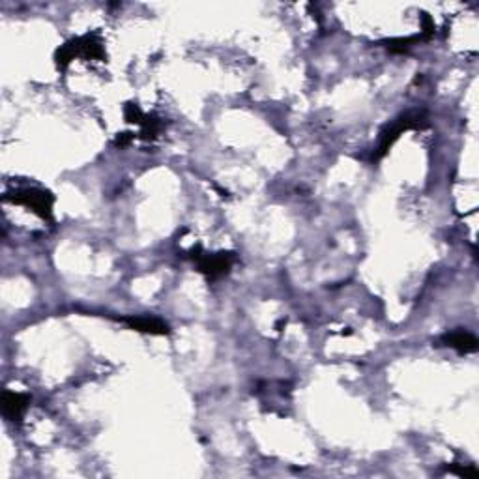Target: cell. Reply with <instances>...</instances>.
I'll return each instance as SVG.
<instances>
[{"label":"cell","instance_id":"obj_1","mask_svg":"<svg viewBox=\"0 0 479 479\" xmlns=\"http://www.w3.org/2000/svg\"><path fill=\"white\" fill-rule=\"evenodd\" d=\"M425 113L423 111H417V113H406L403 114L401 118H397L395 122H391L382 133H380V143H378L377 154H375V160H380L384 155L388 154V150L391 148V144L399 139V135L406 130H412V127H422L425 126Z\"/></svg>","mask_w":479,"mask_h":479},{"label":"cell","instance_id":"obj_2","mask_svg":"<svg viewBox=\"0 0 479 479\" xmlns=\"http://www.w3.org/2000/svg\"><path fill=\"white\" fill-rule=\"evenodd\" d=\"M4 200H12L15 204L27 206L30 210L38 214L41 219H47L51 221L53 219V204H55V197H53L49 191H43V189H19L15 193H10L4 197Z\"/></svg>","mask_w":479,"mask_h":479},{"label":"cell","instance_id":"obj_3","mask_svg":"<svg viewBox=\"0 0 479 479\" xmlns=\"http://www.w3.org/2000/svg\"><path fill=\"white\" fill-rule=\"evenodd\" d=\"M193 255L195 263L199 266L200 274H204L208 279H219L223 275H227L236 263V255L234 253H216V255H206L200 253V247H195Z\"/></svg>","mask_w":479,"mask_h":479},{"label":"cell","instance_id":"obj_4","mask_svg":"<svg viewBox=\"0 0 479 479\" xmlns=\"http://www.w3.org/2000/svg\"><path fill=\"white\" fill-rule=\"evenodd\" d=\"M30 405V397L25 394H13V391H4L2 394V414L10 422H19L25 416V412Z\"/></svg>","mask_w":479,"mask_h":479},{"label":"cell","instance_id":"obj_5","mask_svg":"<svg viewBox=\"0 0 479 479\" xmlns=\"http://www.w3.org/2000/svg\"><path fill=\"white\" fill-rule=\"evenodd\" d=\"M130 328L143 333H152V335H167L169 333V326L163 320L155 319V317H127L122 319Z\"/></svg>","mask_w":479,"mask_h":479},{"label":"cell","instance_id":"obj_6","mask_svg":"<svg viewBox=\"0 0 479 479\" xmlns=\"http://www.w3.org/2000/svg\"><path fill=\"white\" fill-rule=\"evenodd\" d=\"M442 342H444L445 347L455 348V350H459L461 354L475 352L479 345L478 339H475L472 333H468V331L462 330H455L450 331V333H445V335L442 337Z\"/></svg>","mask_w":479,"mask_h":479},{"label":"cell","instance_id":"obj_7","mask_svg":"<svg viewBox=\"0 0 479 479\" xmlns=\"http://www.w3.org/2000/svg\"><path fill=\"white\" fill-rule=\"evenodd\" d=\"M141 126H143V132H141L143 139H154L160 135L161 127H163V120L152 114V116H146V118H144V122Z\"/></svg>","mask_w":479,"mask_h":479},{"label":"cell","instance_id":"obj_8","mask_svg":"<svg viewBox=\"0 0 479 479\" xmlns=\"http://www.w3.org/2000/svg\"><path fill=\"white\" fill-rule=\"evenodd\" d=\"M124 116H126L127 122H132V124H143L144 118H146V114L141 111V107L139 105H135V103H127L126 109H124Z\"/></svg>","mask_w":479,"mask_h":479},{"label":"cell","instance_id":"obj_9","mask_svg":"<svg viewBox=\"0 0 479 479\" xmlns=\"http://www.w3.org/2000/svg\"><path fill=\"white\" fill-rule=\"evenodd\" d=\"M414 40H416V38H406V40H403V38H401V40H389L386 47H388L391 53H405Z\"/></svg>","mask_w":479,"mask_h":479},{"label":"cell","instance_id":"obj_10","mask_svg":"<svg viewBox=\"0 0 479 479\" xmlns=\"http://www.w3.org/2000/svg\"><path fill=\"white\" fill-rule=\"evenodd\" d=\"M434 34V23L431 21L427 13H423V36L425 38H431Z\"/></svg>","mask_w":479,"mask_h":479},{"label":"cell","instance_id":"obj_11","mask_svg":"<svg viewBox=\"0 0 479 479\" xmlns=\"http://www.w3.org/2000/svg\"><path fill=\"white\" fill-rule=\"evenodd\" d=\"M132 141H133L132 133H122V135H118V137H116L114 144H116V146H120V148H124V146H127V144L132 143Z\"/></svg>","mask_w":479,"mask_h":479}]
</instances>
